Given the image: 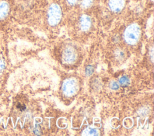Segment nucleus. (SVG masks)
Wrapping results in <instances>:
<instances>
[{"instance_id": "12", "label": "nucleus", "mask_w": 154, "mask_h": 136, "mask_svg": "<svg viewBox=\"0 0 154 136\" xmlns=\"http://www.w3.org/2000/svg\"><path fill=\"white\" fill-rule=\"evenodd\" d=\"M79 0H67V2L72 5H75L78 2Z\"/></svg>"}, {"instance_id": "9", "label": "nucleus", "mask_w": 154, "mask_h": 136, "mask_svg": "<svg viewBox=\"0 0 154 136\" xmlns=\"http://www.w3.org/2000/svg\"><path fill=\"white\" fill-rule=\"evenodd\" d=\"M119 82L122 86H127L129 83V79L127 77L124 76V77H122V78H120Z\"/></svg>"}, {"instance_id": "7", "label": "nucleus", "mask_w": 154, "mask_h": 136, "mask_svg": "<svg viewBox=\"0 0 154 136\" xmlns=\"http://www.w3.org/2000/svg\"><path fill=\"white\" fill-rule=\"evenodd\" d=\"M8 5L6 2H0V18L5 17L8 11Z\"/></svg>"}, {"instance_id": "10", "label": "nucleus", "mask_w": 154, "mask_h": 136, "mask_svg": "<svg viewBox=\"0 0 154 136\" xmlns=\"http://www.w3.org/2000/svg\"><path fill=\"white\" fill-rule=\"evenodd\" d=\"M93 68L91 66H88L87 68H86V71H85V72H86V74L87 75H90L93 73Z\"/></svg>"}, {"instance_id": "6", "label": "nucleus", "mask_w": 154, "mask_h": 136, "mask_svg": "<svg viewBox=\"0 0 154 136\" xmlns=\"http://www.w3.org/2000/svg\"><path fill=\"white\" fill-rule=\"evenodd\" d=\"M64 59L66 62L71 63L74 61L76 58L75 52L72 48H67L64 52Z\"/></svg>"}, {"instance_id": "13", "label": "nucleus", "mask_w": 154, "mask_h": 136, "mask_svg": "<svg viewBox=\"0 0 154 136\" xmlns=\"http://www.w3.org/2000/svg\"><path fill=\"white\" fill-rule=\"evenodd\" d=\"M97 133V131L94 129H91L89 131V134L90 135H96Z\"/></svg>"}, {"instance_id": "4", "label": "nucleus", "mask_w": 154, "mask_h": 136, "mask_svg": "<svg viewBox=\"0 0 154 136\" xmlns=\"http://www.w3.org/2000/svg\"><path fill=\"white\" fill-rule=\"evenodd\" d=\"M125 0H109L108 6L111 10L115 13L120 12L125 6Z\"/></svg>"}, {"instance_id": "3", "label": "nucleus", "mask_w": 154, "mask_h": 136, "mask_svg": "<svg viewBox=\"0 0 154 136\" xmlns=\"http://www.w3.org/2000/svg\"><path fill=\"white\" fill-rule=\"evenodd\" d=\"M78 89V84L76 81L73 79L66 80L63 86V90L67 96H71L74 94Z\"/></svg>"}, {"instance_id": "5", "label": "nucleus", "mask_w": 154, "mask_h": 136, "mask_svg": "<svg viewBox=\"0 0 154 136\" xmlns=\"http://www.w3.org/2000/svg\"><path fill=\"white\" fill-rule=\"evenodd\" d=\"M91 25V18L85 14L82 15L79 20V26L81 29L83 31H88Z\"/></svg>"}, {"instance_id": "11", "label": "nucleus", "mask_w": 154, "mask_h": 136, "mask_svg": "<svg viewBox=\"0 0 154 136\" xmlns=\"http://www.w3.org/2000/svg\"><path fill=\"white\" fill-rule=\"evenodd\" d=\"M110 87L114 90H117V89H119V85L116 82H112L110 84Z\"/></svg>"}, {"instance_id": "1", "label": "nucleus", "mask_w": 154, "mask_h": 136, "mask_svg": "<svg viewBox=\"0 0 154 136\" xmlns=\"http://www.w3.org/2000/svg\"><path fill=\"white\" fill-rule=\"evenodd\" d=\"M140 34V27L137 24H131L125 31L124 39L129 44H135L138 41Z\"/></svg>"}, {"instance_id": "8", "label": "nucleus", "mask_w": 154, "mask_h": 136, "mask_svg": "<svg viewBox=\"0 0 154 136\" xmlns=\"http://www.w3.org/2000/svg\"><path fill=\"white\" fill-rule=\"evenodd\" d=\"M94 0H81V7L84 8L90 7L93 3Z\"/></svg>"}, {"instance_id": "2", "label": "nucleus", "mask_w": 154, "mask_h": 136, "mask_svg": "<svg viewBox=\"0 0 154 136\" xmlns=\"http://www.w3.org/2000/svg\"><path fill=\"white\" fill-rule=\"evenodd\" d=\"M61 18V10L57 4H52L48 11V22L51 26L57 25Z\"/></svg>"}]
</instances>
